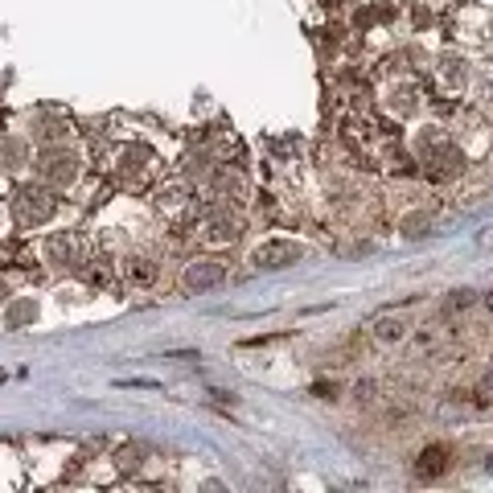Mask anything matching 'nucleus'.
Instances as JSON below:
<instances>
[{
  "instance_id": "nucleus-1",
  "label": "nucleus",
  "mask_w": 493,
  "mask_h": 493,
  "mask_svg": "<svg viewBox=\"0 0 493 493\" xmlns=\"http://www.w3.org/2000/svg\"><path fill=\"white\" fill-rule=\"evenodd\" d=\"M296 259H300V247H296V243H267V247L255 251L259 267H288V263H296Z\"/></svg>"
},
{
  "instance_id": "nucleus-2",
  "label": "nucleus",
  "mask_w": 493,
  "mask_h": 493,
  "mask_svg": "<svg viewBox=\"0 0 493 493\" xmlns=\"http://www.w3.org/2000/svg\"><path fill=\"white\" fill-rule=\"evenodd\" d=\"M222 276H226V272H222L218 263H202V267H189L185 288H189V292H206V288H214Z\"/></svg>"
},
{
  "instance_id": "nucleus-3",
  "label": "nucleus",
  "mask_w": 493,
  "mask_h": 493,
  "mask_svg": "<svg viewBox=\"0 0 493 493\" xmlns=\"http://www.w3.org/2000/svg\"><path fill=\"white\" fill-rule=\"evenodd\" d=\"M21 218L25 222H37V218H46V210H54V202L49 197H42L37 189H21Z\"/></svg>"
},
{
  "instance_id": "nucleus-4",
  "label": "nucleus",
  "mask_w": 493,
  "mask_h": 493,
  "mask_svg": "<svg viewBox=\"0 0 493 493\" xmlns=\"http://www.w3.org/2000/svg\"><path fill=\"white\" fill-rule=\"evenodd\" d=\"M448 465V452H444V444H432L427 452L420 456V477H436V473Z\"/></svg>"
},
{
  "instance_id": "nucleus-5",
  "label": "nucleus",
  "mask_w": 493,
  "mask_h": 493,
  "mask_svg": "<svg viewBox=\"0 0 493 493\" xmlns=\"http://www.w3.org/2000/svg\"><path fill=\"white\" fill-rule=\"evenodd\" d=\"M128 272H132V280H136V284H152V276H157V272H152V263H144V259H132V267H128Z\"/></svg>"
},
{
  "instance_id": "nucleus-6",
  "label": "nucleus",
  "mask_w": 493,
  "mask_h": 493,
  "mask_svg": "<svg viewBox=\"0 0 493 493\" xmlns=\"http://www.w3.org/2000/svg\"><path fill=\"white\" fill-rule=\"evenodd\" d=\"M378 337H382V341H395V337H403V325L399 321H382V325H378Z\"/></svg>"
},
{
  "instance_id": "nucleus-7",
  "label": "nucleus",
  "mask_w": 493,
  "mask_h": 493,
  "mask_svg": "<svg viewBox=\"0 0 493 493\" xmlns=\"http://www.w3.org/2000/svg\"><path fill=\"white\" fill-rule=\"evenodd\" d=\"M477 300V292H452L448 296V308H465V305H473Z\"/></svg>"
},
{
  "instance_id": "nucleus-8",
  "label": "nucleus",
  "mask_w": 493,
  "mask_h": 493,
  "mask_svg": "<svg viewBox=\"0 0 493 493\" xmlns=\"http://www.w3.org/2000/svg\"><path fill=\"white\" fill-rule=\"evenodd\" d=\"M485 391H493V375H489V378H485Z\"/></svg>"
},
{
  "instance_id": "nucleus-9",
  "label": "nucleus",
  "mask_w": 493,
  "mask_h": 493,
  "mask_svg": "<svg viewBox=\"0 0 493 493\" xmlns=\"http://www.w3.org/2000/svg\"><path fill=\"white\" fill-rule=\"evenodd\" d=\"M0 382H4V375H0Z\"/></svg>"
}]
</instances>
